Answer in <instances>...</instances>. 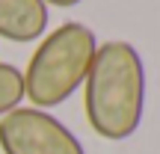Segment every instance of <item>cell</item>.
Instances as JSON below:
<instances>
[{
  "label": "cell",
  "instance_id": "obj_3",
  "mask_svg": "<svg viewBox=\"0 0 160 154\" xmlns=\"http://www.w3.org/2000/svg\"><path fill=\"white\" fill-rule=\"evenodd\" d=\"M3 154H86L77 133H71L57 116L36 107H18L0 119Z\"/></svg>",
  "mask_w": 160,
  "mask_h": 154
},
{
  "label": "cell",
  "instance_id": "obj_2",
  "mask_svg": "<svg viewBox=\"0 0 160 154\" xmlns=\"http://www.w3.org/2000/svg\"><path fill=\"white\" fill-rule=\"evenodd\" d=\"M98 51V36L80 21H65L42 36L24 71V98L36 110L65 104L83 86Z\"/></svg>",
  "mask_w": 160,
  "mask_h": 154
},
{
  "label": "cell",
  "instance_id": "obj_4",
  "mask_svg": "<svg viewBox=\"0 0 160 154\" xmlns=\"http://www.w3.org/2000/svg\"><path fill=\"white\" fill-rule=\"evenodd\" d=\"M48 18L45 0H0V39L36 42L48 33Z\"/></svg>",
  "mask_w": 160,
  "mask_h": 154
},
{
  "label": "cell",
  "instance_id": "obj_5",
  "mask_svg": "<svg viewBox=\"0 0 160 154\" xmlns=\"http://www.w3.org/2000/svg\"><path fill=\"white\" fill-rule=\"evenodd\" d=\"M24 101V71L12 62H0V119Z\"/></svg>",
  "mask_w": 160,
  "mask_h": 154
},
{
  "label": "cell",
  "instance_id": "obj_6",
  "mask_svg": "<svg viewBox=\"0 0 160 154\" xmlns=\"http://www.w3.org/2000/svg\"><path fill=\"white\" fill-rule=\"evenodd\" d=\"M48 6H57V9H71V6L83 3V0H45Z\"/></svg>",
  "mask_w": 160,
  "mask_h": 154
},
{
  "label": "cell",
  "instance_id": "obj_1",
  "mask_svg": "<svg viewBox=\"0 0 160 154\" xmlns=\"http://www.w3.org/2000/svg\"><path fill=\"white\" fill-rule=\"evenodd\" d=\"M83 110L101 139L122 142L139 131L145 116V62L131 42L98 45L83 80Z\"/></svg>",
  "mask_w": 160,
  "mask_h": 154
}]
</instances>
